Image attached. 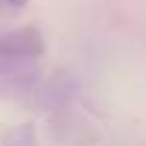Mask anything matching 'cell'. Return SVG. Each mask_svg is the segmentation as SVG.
I'll list each match as a JSON object with an SVG mask.
<instances>
[{
	"label": "cell",
	"mask_w": 146,
	"mask_h": 146,
	"mask_svg": "<svg viewBox=\"0 0 146 146\" xmlns=\"http://www.w3.org/2000/svg\"><path fill=\"white\" fill-rule=\"evenodd\" d=\"M11 2H13V5H17V7H19V5H24V2H26V0H11Z\"/></svg>",
	"instance_id": "6da1fadb"
}]
</instances>
